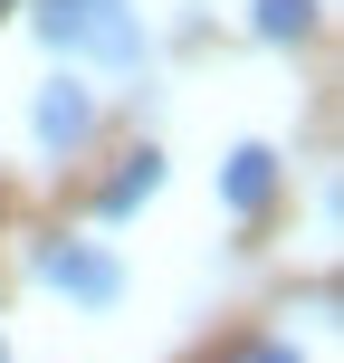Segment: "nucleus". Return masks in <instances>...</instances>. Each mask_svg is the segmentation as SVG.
<instances>
[{"label":"nucleus","mask_w":344,"mask_h":363,"mask_svg":"<svg viewBox=\"0 0 344 363\" xmlns=\"http://www.w3.org/2000/svg\"><path fill=\"white\" fill-rule=\"evenodd\" d=\"M249 363H306V354H296V345H258Z\"/></svg>","instance_id":"7"},{"label":"nucleus","mask_w":344,"mask_h":363,"mask_svg":"<svg viewBox=\"0 0 344 363\" xmlns=\"http://www.w3.org/2000/svg\"><path fill=\"white\" fill-rule=\"evenodd\" d=\"M316 29V0H258V38H306Z\"/></svg>","instance_id":"6"},{"label":"nucleus","mask_w":344,"mask_h":363,"mask_svg":"<svg viewBox=\"0 0 344 363\" xmlns=\"http://www.w3.org/2000/svg\"><path fill=\"white\" fill-rule=\"evenodd\" d=\"M29 134H38V153H77V144L96 134V96L77 86V77L38 86V115H29Z\"/></svg>","instance_id":"3"},{"label":"nucleus","mask_w":344,"mask_h":363,"mask_svg":"<svg viewBox=\"0 0 344 363\" xmlns=\"http://www.w3.org/2000/svg\"><path fill=\"white\" fill-rule=\"evenodd\" d=\"M38 277H48V287H67L77 306H115V296H125V268H115L106 249H87V239H57V249H38Z\"/></svg>","instance_id":"2"},{"label":"nucleus","mask_w":344,"mask_h":363,"mask_svg":"<svg viewBox=\"0 0 344 363\" xmlns=\"http://www.w3.org/2000/svg\"><path fill=\"white\" fill-rule=\"evenodd\" d=\"M153 191H163V153H134V163L106 182V220H125L134 201H153Z\"/></svg>","instance_id":"5"},{"label":"nucleus","mask_w":344,"mask_h":363,"mask_svg":"<svg viewBox=\"0 0 344 363\" xmlns=\"http://www.w3.org/2000/svg\"><path fill=\"white\" fill-rule=\"evenodd\" d=\"M220 201H230L239 220H249V211H268V201H277V153H258V144H239L230 163H220Z\"/></svg>","instance_id":"4"},{"label":"nucleus","mask_w":344,"mask_h":363,"mask_svg":"<svg viewBox=\"0 0 344 363\" xmlns=\"http://www.w3.org/2000/svg\"><path fill=\"white\" fill-rule=\"evenodd\" d=\"M38 38H57L77 57H106V67H144V19L125 0H48L38 10Z\"/></svg>","instance_id":"1"},{"label":"nucleus","mask_w":344,"mask_h":363,"mask_svg":"<svg viewBox=\"0 0 344 363\" xmlns=\"http://www.w3.org/2000/svg\"><path fill=\"white\" fill-rule=\"evenodd\" d=\"M0 363H10V354H0Z\"/></svg>","instance_id":"8"}]
</instances>
